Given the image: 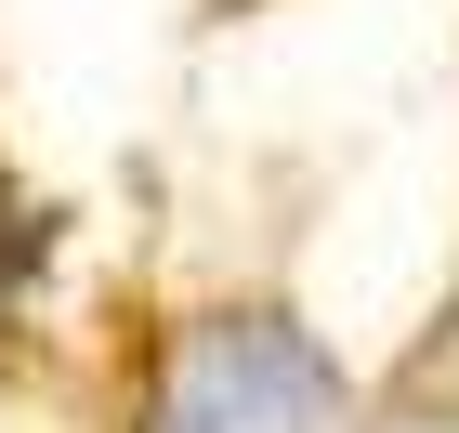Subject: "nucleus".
<instances>
[{"instance_id":"f03ea898","label":"nucleus","mask_w":459,"mask_h":433,"mask_svg":"<svg viewBox=\"0 0 459 433\" xmlns=\"http://www.w3.org/2000/svg\"><path fill=\"white\" fill-rule=\"evenodd\" d=\"M407 433H459V420H407Z\"/></svg>"},{"instance_id":"f257e3e1","label":"nucleus","mask_w":459,"mask_h":433,"mask_svg":"<svg viewBox=\"0 0 459 433\" xmlns=\"http://www.w3.org/2000/svg\"><path fill=\"white\" fill-rule=\"evenodd\" d=\"M342 420V368L316 355V328L289 316H211L184 328L158 433H328Z\"/></svg>"}]
</instances>
